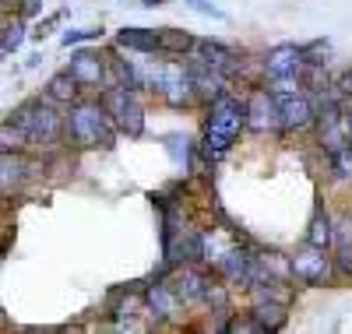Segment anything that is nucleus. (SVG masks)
<instances>
[{
  "mask_svg": "<svg viewBox=\"0 0 352 334\" xmlns=\"http://www.w3.org/2000/svg\"><path fill=\"white\" fill-rule=\"evenodd\" d=\"M102 36V28H67V32L60 36L64 46H78V43H92Z\"/></svg>",
  "mask_w": 352,
  "mask_h": 334,
  "instance_id": "23",
  "label": "nucleus"
},
{
  "mask_svg": "<svg viewBox=\"0 0 352 334\" xmlns=\"http://www.w3.org/2000/svg\"><path fill=\"white\" fill-rule=\"evenodd\" d=\"M184 4H187L190 11L204 14V18H215V21H226V11H222V8H215L212 0H184Z\"/></svg>",
  "mask_w": 352,
  "mask_h": 334,
  "instance_id": "25",
  "label": "nucleus"
},
{
  "mask_svg": "<svg viewBox=\"0 0 352 334\" xmlns=\"http://www.w3.org/2000/svg\"><path fill=\"white\" fill-rule=\"evenodd\" d=\"M247 127V99L236 96H222L208 106V116H204V137H201V155L208 162H219L229 155L236 134Z\"/></svg>",
  "mask_w": 352,
  "mask_h": 334,
  "instance_id": "2",
  "label": "nucleus"
},
{
  "mask_svg": "<svg viewBox=\"0 0 352 334\" xmlns=\"http://www.w3.org/2000/svg\"><path fill=\"white\" fill-rule=\"evenodd\" d=\"M208 282H212L208 271H201L194 260H187L180 271H176V278L169 285L176 289L184 307H197V302H204V296H208Z\"/></svg>",
  "mask_w": 352,
  "mask_h": 334,
  "instance_id": "10",
  "label": "nucleus"
},
{
  "mask_svg": "<svg viewBox=\"0 0 352 334\" xmlns=\"http://www.w3.org/2000/svg\"><path fill=\"white\" fill-rule=\"evenodd\" d=\"M335 88L345 96V99H352V67H345L342 74H338V81H335Z\"/></svg>",
  "mask_w": 352,
  "mask_h": 334,
  "instance_id": "26",
  "label": "nucleus"
},
{
  "mask_svg": "<svg viewBox=\"0 0 352 334\" xmlns=\"http://www.w3.org/2000/svg\"><path fill=\"white\" fill-rule=\"evenodd\" d=\"M247 131H254V134L282 131L278 99H275L272 88H254V92L247 96Z\"/></svg>",
  "mask_w": 352,
  "mask_h": 334,
  "instance_id": "9",
  "label": "nucleus"
},
{
  "mask_svg": "<svg viewBox=\"0 0 352 334\" xmlns=\"http://www.w3.org/2000/svg\"><path fill=\"white\" fill-rule=\"evenodd\" d=\"M261 67H264V78H268L272 92H296V88H303L300 71L307 67V49L296 43H278L264 53Z\"/></svg>",
  "mask_w": 352,
  "mask_h": 334,
  "instance_id": "4",
  "label": "nucleus"
},
{
  "mask_svg": "<svg viewBox=\"0 0 352 334\" xmlns=\"http://www.w3.org/2000/svg\"><path fill=\"white\" fill-rule=\"evenodd\" d=\"M116 124L102 99H78L64 109V141L71 148H102L109 151L116 144Z\"/></svg>",
  "mask_w": 352,
  "mask_h": 334,
  "instance_id": "1",
  "label": "nucleus"
},
{
  "mask_svg": "<svg viewBox=\"0 0 352 334\" xmlns=\"http://www.w3.org/2000/svg\"><path fill=\"white\" fill-rule=\"evenodd\" d=\"M39 11H43V0H21V18L39 14Z\"/></svg>",
  "mask_w": 352,
  "mask_h": 334,
  "instance_id": "27",
  "label": "nucleus"
},
{
  "mask_svg": "<svg viewBox=\"0 0 352 334\" xmlns=\"http://www.w3.org/2000/svg\"><path fill=\"white\" fill-rule=\"evenodd\" d=\"M28 159L21 155V151H4V194L18 190L25 183V176H28Z\"/></svg>",
  "mask_w": 352,
  "mask_h": 334,
  "instance_id": "20",
  "label": "nucleus"
},
{
  "mask_svg": "<svg viewBox=\"0 0 352 334\" xmlns=\"http://www.w3.org/2000/svg\"><path fill=\"white\" fill-rule=\"evenodd\" d=\"M159 43L166 56H187L197 49V39L190 32H180V28H159Z\"/></svg>",
  "mask_w": 352,
  "mask_h": 334,
  "instance_id": "19",
  "label": "nucleus"
},
{
  "mask_svg": "<svg viewBox=\"0 0 352 334\" xmlns=\"http://www.w3.org/2000/svg\"><path fill=\"white\" fill-rule=\"evenodd\" d=\"M141 292H144V310H148L159 324L173 320L176 310H180V296H176V289L169 282H162V278H155L152 285H144Z\"/></svg>",
  "mask_w": 352,
  "mask_h": 334,
  "instance_id": "11",
  "label": "nucleus"
},
{
  "mask_svg": "<svg viewBox=\"0 0 352 334\" xmlns=\"http://www.w3.org/2000/svg\"><path fill=\"white\" fill-rule=\"evenodd\" d=\"M25 43V21L21 18H8L4 21V36H0V49H4V56H14Z\"/></svg>",
  "mask_w": 352,
  "mask_h": 334,
  "instance_id": "21",
  "label": "nucleus"
},
{
  "mask_svg": "<svg viewBox=\"0 0 352 334\" xmlns=\"http://www.w3.org/2000/svg\"><path fill=\"white\" fill-rule=\"evenodd\" d=\"M46 96H50L56 106H71V102L81 99V81H78L71 71H60V74H53V78H50Z\"/></svg>",
  "mask_w": 352,
  "mask_h": 334,
  "instance_id": "18",
  "label": "nucleus"
},
{
  "mask_svg": "<svg viewBox=\"0 0 352 334\" xmlns=\"http://www.w3.org/2000/svg\"><path fill=\"white\" fill-rule=\"evenodd\" d=\"M278 99V116H282V131L285 134H300L317 124V102L307 92H275Z\"/></svg>",
  "mask_w": 352,
  "mask_h": 334,
  "instance_id": "7",
  "label": "nucleus"
},
{
  "mask_svg": "<svg viewBox=\"0 0 352 334\" xmlns=\"http://www.w3.org/2000/svg\"><path fill=\"white\" fill-rule=\"evenodd\" d=\"M8 120H14L32 144H60L64 141V113L56 109V102L50 96L25 99L21 106L11 109Z\"/></svg>",
  "mask_w": 352,
  "mask_h": 334,
  "instance_id": "3",
  "label": "nucleus"
},
{
  "mask_svg": "<svg viewBox=\"0 0 352 334\" xmlns=\"http://www.w3.org/2000/svg\"><path fill=\"white\" fill-rule=\"evenodd\" d=\"M345 124H349V131H352V102H345Z\"/></svg>",
  "mask_w": 352,
  "mask_h": 334,
  "instance_id": "28",
  "label": "nucleus"
},
{
  "mask_svg": "<svg viewBox=\"0 0 352 334\" xmlns=\"http://www.w3.org/2000/svg\"><path fill=\"white\" fill-rule=\"evenodd\" d=\"M99 99L109 109V116H113V124H116V131H120V134H127V137H141L144 134V106H141L134 88L106 85Z\"/></svg>",
  "mask_w": 352,
  "mask_h": 334,
  "instance_id": "6",
  "label": "nucleus"
},
{
  "mask_svg": "<svg viewBox=\"0 0 352 334\" xmlns=\"http://www.w3.org/2000/svg\"><path fill=\"white\" fill-rule=\"evenodd\" d=\"M250 317H254L257 331H282L285 327V302H278V299H257Z\"/></svg>",
  "mask_w": 352,
  "mask_h": 334,
  "instance_id": "17",
  "label": "nucleus"
},
{
  "mask_svg": "<svg viewBox=\"0 0 352 334\" xmlns=\"http://www.w3.org/2000/svg\"><path fill=\"white\" fill-rule=\"evenodd\" d=\"M335 275V257L331 250H320V247H310L300 254H292V278L303 282V285H324L328 278Z\"/></svg>",
  "mask_w": 352,
  "mask_h": 334,
  "instance_id": "8",
  "label": "nucleus"
},
{
  "mask_svg": "<svg viewBox=\"0 0 352 334\" xmlns=\"http://www.w3.org/2000/svg\"><path fill=\"white\" fill-rule=\"evenodd\" d=\"M166 151L176 166H184V172H190V141L184 134H166Z\"/></svg>",
  "mask_w": 352,
  "mask_h": 334,
  "instance_id": "22",
  "label": "nucleus"
},
{
  "mask_svg": "<svg viewBox=\"0 0 352 334\" xmlns=\"http://www.w3.org/2000/svg\"><path fill=\"white\" fill-rule=\"evenodd\" d=\"M116 46L120 49H131V53H162V43H159V32L155 28H134V25H127V28H120L116 32Z\"/></svg>",
  "mask_w": 352,
  "mask_h": 334,
  "instance_id": "14",
  "label": "nucleus"
},
{
  "mask_svg": "<svg viewBox=\"0 0 352 334\" xmlns=\"http://www.w3.org/2000/svg\"><path fill=\"white\" fill-rule=\"evenodd\" d=\"M67 71L81 81V85H102L106 71H109V56L96 53V49H74Z\"/></svg>",
  "mask_w": 352,
  "mask_h": 334,
  "instance_id": "12",
  "label": "nucleus"
},
{
  "mask_svg": "<svg viewBox=\"0 0 352 334\" xmlns=\"http://www.w3.org/2000/svg\"><path fill=\"white\" fill-rule=\"evenodd\" d=\"M254 267H257V257H254L250 250H229V254L219 260V275L229 278V282L247 285L250 275H254Z\"/></svg>",
  "mask_w": 352,
  "mask_h": 334,
  "instance_id": "15",
  "label": "nucleus"
},
{
  "mask_svg": "<svg viewBox=\"0 0 352 334\" xmlns=\"http://www.w3.org/2000/svg\"><path fill=\"white\" fill-rule=\"evenodd\" d=\"M303 49H307V64H328V56H331V43L328 39H314Z\"/></svg>",
  "mask_w": 352,
  "mask_h": 334,
  "instance_id": "24",
  "label": "nucleus"
},
{
  "mask_svg": "<svg viewBox=\"0 0 352 334\" xmlns=\"http://www.w3.org/2000/svg\"><path fill=\"white\" fill-rule=\"evenodd\" d=\"M331 239H335V222L324 211V204L317 201L314 215L307 222V243H310V247H320V250H331Z\"/></svg>",
  "mask_w": 352,
  "mask_h": 334,
  "instance_id": "16",
  "label": "nucleus"
},
{
  "mask_svg": "<svg viewBox=\"0 0 352 334\" xmlns=\"http://www.w3.org/2000/svg\"><path fill=\"white\" fill-rule=\"evenodd\" d=\"M331 257H335V275L352 282V211H345V215L335 222Z\"/></svg>",
  "mask_w": 352,
  "mask_h": 334,
  "instance_id": "13",
  "label": "nucleus"
},
{
  "mask_svg": "<svg viewBox=\"0 0 352 334\" xmlns=\"http://www.w3.org/2000/svg\"><path fill=\"white\" fill-rule=\"evenodd\" d=\"M144 85L152 88V92H159L173 109H184L197 99V88L190 81V71L187 64H152L148 71H144Z\"/></svg>",
  "mask_w": 352,
  "mask_h": 334,
  "instance_id": "5",
  "label": "nucleus"
}]
</instances>
